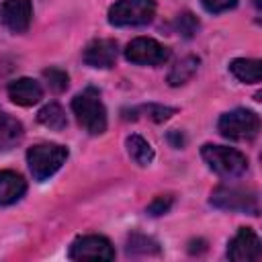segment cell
I'll list each match as a JSON object with an SVG mask.
<instances>
[{
    "label": "cell",
    "instance_id": "obj_1",
    "mask_svg": "<svg viewBox=\"0 0 262 262\" xmlns=\"http://www.w3.org/2000/svg\"><path fill=\"white\" fill-rule=\"evenodd\" d=\"M72 111L82 125L84 131L90 135H100L106 129V108L100 100V94L94 88H86L84 92L76 94L72 100Z\"/></svg>",
    "mask_w": 262,
    "mask_h": 262
},
{
    "label": "cell",
    "instance_id": "obj_2",
    "mask_svg": "<svg viewBox=\"0 0 262 262\" xmlns=\"http://www.w3.org/2000/svg\"><path fill=\"white\" fill-rule=\"evenodd\" d=\"M68 160V149L57 143H39L29 147L27 164L35 180H47Z\"/></svg>",
    "mask_w": 262,
    "mask_h": 262
},
{
    "label": "cell",
    "instance_id": "obj_3",
    "mask_svg": "<svg viewBox=\"0 0 262 262\" xmlns=\"http://www.w3.org/2000/svg\"><path fill=\"white\" fill-rule=\"evenodd\" d=\"M201 154H203V160L207 162V166L213 172H217L219 176L237 178L248 170V158L233 147L207 143V145H203Z\"/></svg>",
    "mask_w": 262,
    "mask_h": 262
},
{
    "label": "cell",
    "instance_id": "obj_4",
    "mask_svg": "<svg viewBox=\"0 0 262 262\" xmlns=\"http://www.w3.org/2000/svg\"><path fill=\"white\" fill-rule=\"evenodd\" d=\"M154 0H117L108 10V23L115 27H141L154 18Z\"/></svg>",
    "mask_w": 262,
    "mask_h": 262
},
{
    "label": "cell",
    "instance_id": "obj_5",
    "mask_svg": "<svg viewBox=\"0 0 262 262\" xmlns=\"http://www.w3.org/2000/svg\"><path fill=\"white\" fill-rule=\"evenodd\" d=\"M217 129L223 137L233 139V141H244V139H252L258 135L260 131V119L256 113L248 111V108H233L225 115H221Z\"/></svg>",
    "mask_w": 262,
    "mask_h": 262
},
{
    "label": "cell",
    "instance_id": "obj_6",
    "mask_svg": "<svg viewBox=\"0 0 262 262\" xmlns=\"http://www.w3.org/2000/svg\"><path fill=\"white\" fill-rule=\"evenodd\" d=\"M211 205L225 211H242L250 215H258V196L252 190L235 188V186H219L211 194Z\"/></svg>",
    "mask_w": 262,
    "mask_h": 262
},
{
    "label": "cell",
    "instance_id": "obj_7",
    "mask_svg": "<svg viewBox=\"0 0 262 262\" xmlns=\"http://www.w3.org/2000/svg\"><path fill=\"white\" fill-rule=\"evenodd\" d=\"M125 57L137 66H160L170 57V49L158 43L156 39L137 37L127 45Z\"/></svg>",
    "mask_w": 262,
    "mask_h": 262
},
{
    "label": "cell",
    "instance_id": "obj_8",
    "mask_svg": "<svg viewBox=\"0 0 262 262\" xmlns=\"http://www.w3.org/2000/svg\"><path fill=\"white\" fill-rule=\"evenodd\" d=\"M68 254L72 260H113L115 248L102 235H82L72 242Z\"/></svg>",
    "mask_w": 262,
    "mask_h": 262
},
{
    "label": "cell",
    "instance_id": "obj_9",
    "mask_svg": "<svg viewBox=\"0 0 262 262\" xmlns=\"http://www.w3.org/2000/svg\"><path fill=\"white\" fill-rule=\"evenodd\" d=\"M227 258L233 260V262H256V260H260L262 258L260 237L250 227H242L235 233V237L229 242Z\"/></svg>",
    "mask_w": 262,
    "mask_h": 262
},
{
    "label": "cell",
    "instance_id": "obj_10",
    "mask_svg": "<svg viewBox=\"0 0 262 262\" xmlns=\"http://www.w3.org/2000/svg\"><path fill=\"white\" fill-rule=\"evenodd\" d=\"M31 0H4V4L0 6V20L12 33H25L31 25Z\"/></svg>",
    "mask_w": 262,
    "mask_h": 262
},
{
    "label": "cell",
    "instance_id": "obj_11",
    "mask_svg": "<svg viewBox=\"0 0 262 262\" xmlns=\"http://www.w3.org/2000/svg\"><path fill=\"white\" fill-rule=\"evenodd\" d=\"M82 59L90 68H111L117 61V41L113 39H94L86 45Z\"/></svg>",
    "mask_w": 262,
    "mask_h": 262
},
{
    "label": "cell",
    "instance_id": "obj_12",
    "mask_svg": "<svg viewBox=\"0 0 262 262\" xmlns=\"http://www.w3.org/2000/svg\"><path fill=\"white\" fill-rule=\"evenodd\" d=\"M8 96H10V100L14 104L33 106V104H37L41 100L43 88L33 78H18V80H12L8 84Z\"/></svg>",
    "mask_w": 262,
    "mask_h": 262
},
{
    "label": "cell",
    "instance_id": "obj_13",
    "mask_svg": "<svg viewBox=\"0 0 262 262\" xmlns=\"http://www.w3.org/2000/svg\"><path fill=\"white\" fill-rule=\"evenodd\" d=\"M27 190V182L12 170H0V205L16 203Z\"/></svg>",
    "mask_w": 262,
    "mask_h": 262
},
{
    "label": "cell",
    "instance_id": "obj_14",
    "mask_svg": "<svg viewBox=\"0 0 262 262\" xmlns=\"http://www.w3.org/2000/svg\"><path fill=\"white\" fill-rule=\"evenodd\" d=\"M229 72L244 84H256L262 78V63L260 59H233L229 63Z\"/></svg>",
    "mask_w": 262,
    "mask_h": 262
},
{
    "label": "cell",
    "instance_id": "obj_15",
    "mask_svg": "<svg viewBox=\"0 0 262 262\" xmlns=\"http://www.w3.org/2000/svg\"><path fill=\"white\" fill-rule=\"evenodd\" d=\"M23 137V125L0 111V151L14 147Z\"/></svg>",
    "mask_w": 262,
    "mask_h": 262
},
{
    "label": "cell",
    "instance_id": "obj_16",
    "mask_svg": "<svg viewBox=\"0 0 262 262\" xmlns=\"http://www.w3.org/2000/svg\"><path fill=\"white\" fill-rule=\"evenodd\" d=\"M127 151H129L131 160L139 166H147L154 160V147L141 135H129L127 137Z\"/></svg>",
    "mask_w": 262,
    "mask_h": 262
},
{
    "label": "cell",
    "instance_id": "obj_17",
    "mask_svg": "<svg viewBox=\"0 0 262 262\" xmlns=\"http://www.w3.org/2000/svg\"><path fill=\"white\" fill-rule=\"evenodd\" d=\"M196 68H199V57L188 55V57L180 59V61L170 70V74H168V82H170V86H180V84L188 82V80L194 76Z\"/></svg>",
    "mask_w": 262,
    "mask_h": 262
},
{
    "label": "cell",
    "instance_id": "obj_18",
    "mask_svg": "<svg viewBox=\"0 0 262 262\" xmlns=\"http://www.w3.org/2000/svg\"><path fill=\"white\" fill-rule=\"evenodd\" d=\"M37 119H39L41 125H45V127H49V129H55V131H59V129H63V127L68 125L66 113H63V108H61L57 102L45 104V106L37 113Z\"/></svg>",
    "mask_w": 262,
    "mask_h": 262
},
{
    "label": "cell",
    "instance_id": "obj_19",
    "mask_svg": "<svg viewBox=\"0 0 262 262\" xmlns=\"http://www.w3.org/2000/svg\"><path fill=\"white\" fill-rule=\"evenodd\" d=\"M43 76H45V80H47V84H49L51 90L63 92V90L68 88L70 78H68V74H66L61 68H49V70L43 72Z\"/></svg>",
    "mask_w": 262,
    "mask_h": 262
},
{
    "label": "cell",
    "instance_id": "obj_20",
    "mask_svg": "<svg viewBox=\"0 0 262 262\" xmlns=\"http://www.w3.org/2000/svg\"><path fill=\"white\" fill-rule=\"evenodd\" d=\"M156 250H158V244L154 239L145 237V235L135 233V235L129 237V252H143V254H147V252H156Z\"/></svg>",
    "mask_w": 262,
    "mask_h": 262
},
{
    "label": "cell",
    "instance_id": "obj_21",
    "mask_svg": "<svg viewBox=\"0 0 262 262\" xmlns=\"http://www.w3.org/2000/svg\"><path fill=\"white\" fill-rule=\"evenodd\" d=\"M176 27H178V31H180L184 37H192V35L196 33V29H199V20H196V16H192L190 12H182V14H178V18H176Z\"/></svg>",
    "mask_w": 262,
    "mask_h": 262
},
{
    "label": "cell",
    "instance_id": "obj_22",
    "mask_svg": "<svg viewBox=\"0 0 262 262\" xmlns=\"http://www.w3.org/2000/svg\"><path fill=\"white\" fill-rule=\"evenodd\" d=\"M172 203H174V199L170 196V194H162V196H156L149 205H147V213L151 215V217H158V215H164V213H168L170 211V207H172Z\"/></svg>",
    "mask_w": 262,
    "mask_h": 262
},
{
    "label": "cell",
    "instance_id": "obj_23",
    "mask_svg": "<svg viewBox=\"0 0 262 262\" xmlns=\"http://www.w3.org/2000/svg\"><path fill=\"white\" fill-rule=\"evenodd\" d=\"M205 10L213 12V14H219V12H225L229 8H233L237 4V0H201Z\"/></svg>",
    "mask_w": 262,
    "mask_h": 262
},
{
    "label": "cell",
    "instance_id": "obj_24",
    "mask_svg": "<svg viewBox=\"0 0 262 262\" xmlns=\"http://www.w3.org/2000/svg\"><path fill=\"white\" fill-rule=\"evenodd\" d=\"M145 111L149 113V117H151L154 121H166V119H168V117L174 113V108H168V106H158V104H149Z\"/></svg>",
    "mask_w": 262,
    "mask_h": 262
},
{
    "label": "cell",
    "instance_id": "obj_25",
    "mask_svg": "<svg viewBox=\"0 0 262 262\" xmlns=\"http://www.w3.org/2000/svg\"><path fill=\"white\" fill-rule=\"evenodd\" d=\"M168 141L174 145V147H182L184 145V135L180 131H170L168 133Z\"/></svg>",
    "mask_w": 262,
    "mask_h": 262
}]
</instances>
